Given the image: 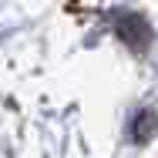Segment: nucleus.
Here are the masks:
<instances>
[{"label": "nucleus", "mask_w": 158, "mask_h": 158, "mask_svg": "<svg viewBox=\"0 0 158 158\" xmlns=\"http://www.w3.org/2000/svg\"><path fill=\"white\" fill-rule=\"evenodd\" d=\"M118 34L125 37L131 47H145L148 37H152V27H148L145 17H138V14H121V17H118Z\"/></svg>", "instance_id": "nucleus-1"}, {"label": "nucleus", "mask_w": 158, "mask_h": 158, "mask_svg": "<svg viewBox=\"0 0 158 158\" xmlns=\"http://www.w3.org/2000/svg\"><path fill=\"white\" fill-rule=\"evenodd\" d=\"M152 128H155V114H152V111H141V114H138V121L131 125V131H135V138H138V141H145V138L152 135Z\"/></svg>", "instance_id": "nucleus-2"}]
</instances>
